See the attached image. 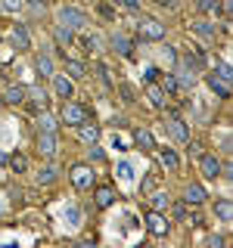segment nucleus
<instances>
[{
    "label": "nucleus",
    "mask_w": 233,
    "mask_h": 248,
    "mask_svg": "<svg viewBox=\"0 0 233 248\" xmlns=\"http://www.w3.org/2000/svg\"><path fill=\"white\" fill-rule=\"evenodd\" d=\"M59 25L68 28V31H84L90 25V19H87V13L78 10V6H62L59 10Z\"/></svg>",
    "instance_id": "f257e3e1"
},
{
    "label": "nucleus",
    "mask_w": 233,
    "mask_h": 248,
    "mask_svg": "<svg viewBox=\"0 0 233 248\" xmlns=\"http://www.w3.org/2000/svg\"><path fill=\"white\" fill-rule=\"evenodd\" d=\"M87 121V108L78 106V103H66L62 106V115H59V124H68V127H78V124Z\"/></svg>",
    "instance_id": "f03ea898"
},
{
    "label": "nucleus",
    "mask_w": 233,
    "mask_h": 248,
    "mask_svg": "<svg viewBox=\"0 0 233 248\" xmlns=\"http://www.w3.org/2000/svg\"><path fill=\"white\" fill-rule=\"evenodd\" d=\"M137 34H140V41H162L165 37V25L159 19H140Z\"/></svg>",
    "instance_id": "7ed1b4c3"
},
{
    "label": "nucleus",
    "mask_w": 233,
    "mask_h": 248,
    "mask_svg": "<svg viewBox=\"0 0 233 248\" xmlns=\"http://www.w3.org/2000/svg\"><path fill=\"white\" fill-rule=\"evenodd\" d=\"M168 134H171V140H177V143H190V124H186L181 115L171 112L168 115Z\"/></svg>",
    "instance_id": "20e7f679"
},
{
    "label": "nucleus",
    "mask_w": 233,
    "mask_h": 248,
    "mask_svg": "<svg viewBox=\"0 0 233 248\" xmlns=\"http://www.w3.org/2000/svg\"><path fill=\"white\" fill-rule=\"evenodd\" d=\"M109 44H112V50L118 53L124 59H134V41H131L124 31H112V37H109Z\"/></svg>",
    "instance_id": "39448f33"
},
{
    "label": "nucleus",
    "mask_w": 233,
    "mask_h": 248,
    "mask_svg": "<svg viewBox=\"0 0 233 248\" xmlns=\"http://www.w3.org/2000/svg\"><path fill=\"white\" fill-rule=\"evenodd\" d=\"M68 177H72L75 189H90V186H93V168L90 165H75Z\"/></svg>",
    "instance_id": "423d86ee"
},
{
    "label": "nucleus",
    "mask_w": 233,
    "mask_h": 248,
    "mask_svg": "<svg viewBox=\"0 0 233 248\" xmlns=\"http://www.w3.org/2000/svg\"><path fill=\"white\" fill-rule=\"evenodd\" d=\"M199 170L205 180H217L221 177V161H217V155H199Z\"/></svg>",
    "instance_id": "0eeeda50"
},
{
    "label": "nucleus",
    "mask_w": 233,
    "mask_h": 248,
    "mask_svg": "<svg viewBox=\"0 0 233 248\" xmlns=\"http://www.w3.org/2000/svg\"><path fill=\"white\" fill-rule=\"evenodd\" d=\"M205 84H208V90H212L217 99H230V81H224V78H217L212 72V75H205Z\"/></svg>",
    "instance_id": "6e6552de"
},
{
    "label": "nucleus",
    "mask_w": 233,
    "mask_h": 248,
    "mask_svg": "<svg viewBox=\"0 0 233 248\" xmlns=\"http://www.w3.org/2000/svg\"><path fill=\"white\" fill-rule=\"evenodd\" d=\"M146 230H150L152 236H165L168 232V217L162 211H150V217H146Z\"/></svg>",
    "instance_id": "1a4fd4ad"
},
{
    "label": "nucleus",
    "mask_w": 233,
    "mask_h": 248,
    "mask_svg": "<svg viewBox=\"0 0 233 248\" xmlns=\"http://www.w3.org/2000/svg\"><path fill=\"white\" fill-rule=\"evenodd\" d=\"M37 152H41L44 158H53V155L59 152V140H56V134H41V137H37Z\"/></svg>",
    "instance_id": "9d476101"
},
{
    "label": "nucleus",
    "mask_w": 233,
    "mask_h": 248,
    "mask_svg": "<svg viewBox=\"0 0 233 248\" xmlns=\"http://www.w3.org/2000/svg\"><path fill=\"white\" fill-rule=\"evenodd\" d=\"M10 44H13V50H19V53L31 50V37H28V28H25V25H16V28H13V34H10Z\"/></svg>",
    "instance_id": "9b49d317"
},
{
    "label": "nucleus",
    "mask_w": 233,
    "mask_h": 248,
    "mask_svg": "<svg viewBox=\"0 0 233 248\" xmlns=\"http://www.w3.org/2000/svg\"><path fill=\"white\" fill-rule=\"evenodd\" d=\"M53 90H56V96H59V99H72V96H75V84H72V78H66V75H53Z\"/></svg>",
    "instance_id": "f8f14e48"
},
{
    "label": "nucleus",
    "mask_w": 233,
    "mask_h": 248,
    "mask_svg": "<svg viewBox=\"0 0 233 248\" xmlns=\"http://www.w3.org/2000/svg\"><path fill=\"white\" fill-rule=\"evenodd\" d=\"M25 103H28V108H31V112H44V108H47V93L41 90V87H34V90H25Z\"/></svg>",
    "instance_id": "ddd939ff"
},
{
    "label": "nucleus",
    "mask_w": 233,
    "mask_h": 248,
    "mask_svg": "<svg viewBox=\"0 0 233 248\" xmlns=\"http://www.w3.org/2000/svg\"><path fill=\"white\" fill-rule=\"evenodd\" d=\"M205 199H208V192H205V186H202V183H190V186H186V192H183V202H186V205L196 208Z\"/></svg>",
    "instance_id": "4468645a"
},
{
    "label": "nucleus",
    "mask_w": 233,
    "mask_h": 248,
    "mask_svg": "<svg viewBox=\"0 0 233 248\" xmlns=\"http://www.w3.org/2000/svg\"><path fill=\"white\" fill-rule=\"evenodd\" d=\"M146 99H150V106L152 108H165L168 106V96H165V90L159 87V84H146Z\"/></svg>",
    "instance_id": "2eb2a0df"
},
{
    "label": "nucleus",
    "mask_w": 233,
    "mask_h": 248,
    "mask_svg": "<svg viewBox=\"0 0 233 248\" xmlns=\"http://www.w3.org/2000/svg\"><path fill=\"white\" fill-rule=\"evenodd\" d=\"M37 127H41V134H56V130H59V118L44 108V112H37Z\"/></svg>",
    "instance_id": "dca6fc26"
},
{
    "label": "nucleus",
    "mask_w": 233,
    "mask_h": 248,
    "mask_svg": "<svg viewBox=\"0 0 233 248\" xmlns=\"http://www.w3.org/2000/svg\"><path fill=\"white\" fill-rule=\"evenodd\" d=\"M3 103L6 106H22V103H25V87H19V84L6 87L3 90Z\"/></svg>",
    "instance_id": "f3484780"
},
{
    "label": "nucleus",
    "mask_w": 233,
    "mask_h": 248,
    "mask_svg": "<svg viewBox=\"0 0 233 248\" xmlns=\"http://www.w3.org/2000/svg\"><path fill=\"white\" fill-rule=\"evenodd\" d=\"M215 214H217V220H221V223H230L233 220V202L230 199H217L215 202Z\"/></svg>",
    "instance_id": "a211bd4d"
},
{
    "label": "nucleus",
    "mask_w": 233,
    "mask_h": 248,
    "mask_svg": "<svg viewBox=\"0 0 233 248\" xmlns=\"http://www.w3.org/2000/svg\"><path fill=\"white\" fill-rule=\"evenodd\" d=\"M159 87L165 90V96H177L181 93V84H177L174 75H159Z\"/></svg>",
    "instance_id": "6ab92c4d"
},
{
    "label": "nucleus",
    "mask_w": 233,
    "mask_h": 248,
    "mask_svg": "<svg viewBox=\"0 0 233 248\" xmlns=\"http://www.w3.org/2000/svg\"><path fill=\"white\" fill-rule=\"evenodd\" d=\"M56 174H59L56 165H47V168H41V170L34 174V183H37V186H50L53 180H56Z\"/></svg>",
    "instance_id": "aec40b11"
},
{
    "label": "nucleus",
    "mask_w": 233,
    "mask_h": 248,
    "mask_svg": "<svg viewBox=\"0 0 233 248\" xmlns=\"http://www.w3.org/2000/svg\"><path fill=\"white\" fill-rule=\"evenodd\" d=\"M93 202H97V208L115 205V189H112V186H100V189H97V199H93Z\"/></svg>",
    "instance_id": "412c9836"
},
{
    "label": "nucleus",
    "mask_w": 233,
    "mask_h": 248,
    "mask_svg": "<svg viewBox=\"0 0 233 248\" xmlns=\"http://www.w3.org/2000/svg\"><path fill=\"white\" fill-rule=\"evenodd\" d=\"M62 220H66L68 227H81V220H84L81 208H78V205H66V211H62Z\"/></svg>",
    "instance_id": "4be33fe9"
},
{
    "label": "nucleus",
    "mask_w": 233,
    "mask_h": 248,
    "mask_svg": "<svg viewBox=\"0 0 233 248\" xmlns=\"http://www.w3.org/2000/svg\"><path fill=\"white\" fill-rule=\"evenodd\" d=\"M66 72L72 75V81H84V78H87V68H84V62H78V59H66Z\"/></svg>",
    "instance_id": "5701e85b"
},
{
    "label": "nucleus",
    "mask_w": 233,
    "mask_h": 248,
    "mask_svg": "<svg viewBox=\"0 0 233 248\" xmlns=\"http://www.w3.org/2000/svg\"><path fill=\"white\" fill-rule=\"evenodd\" d=\"M134 143L140 146V149H146V152H150V149H155V137L150 134V130H134Z\"/></svg>",
    "instance_id": "b1692460"
},
{
    "label": "nucleus",
    "mask_w": 233,
    "mask_h": 248,
    "mask_svg": "<svg viewBox=\"0 0 233 248\" xmlns=\"http://www.w3.org/2000/svg\"><path fill=\"white\" fill-rule=\"evenodd\" d=\"M150 205H152V211H165V208L171 205V199H168V192H150Z\"/></svg>",
    "instance_id": "393cba45"
},
{
    "label": "nucleus",
    "mask_w": 233,
    "mask_h": 248,
    "mask_svg": "<svg viewBox=\"0 0 233 248\" xmlns=\"http://www.w3.org/2000/svg\"><path fill=\"white\" fill-rule=\"evenodd\" d=\"M78 134H81L84 143H97V137H100V127H93V124H78Z\"/></svg>",
    "instance_id": "a878e982"
},
{
    "label": "nucleus",
    "mask_w": 233,
    "mask_h": 248,
    "mask_svg": "<svg viewBox=\"0 0 233 248\" xmlns=\"http://www.w3.org/2000/svg\"><path fill=\"white\" fill-rule=\"evenodd\" d=\"M190 28H193V31H196V34H199V37H215V31H217V28L212 25V22H205V19H199V22H193V25H190Z\"/></svg>",
    "instance_id": "bb28decb"
},
{
    "label": "nucleus",
    "mask_w": 233,
    "mask_h": 248,
    "mask_svg": "<svg viewBox=\"0 0 233 248\" xmlns=\"http://www.w3.org/2000/svg\"><path fill=\"white\" fill-rule=\"evenodd\" d=\"M115 174H118V180H121V183H131V180H134V165H131V161H118Z\"/></svg>",
    "instance_id": "cd10ccee"
},
{
    "label": "nucleus",
    "mask_w": 233,
    "mask_h": 248,
    "mask_svg": "<svg viewBox=\"0 0 233 248\" xmlns=\"http://www.w3.org/2000/svg\"><path fill=\"white\" fill-rule=\"evenodd\" d=\"M37 72H41V78H53V59L47 56V53L37 56Z\"/></svg>",
    "instance_id": "c85d7f7f"
},
{
    "label": "nucleus",
    "mask_w": 233,
    "mask_h": 248,
    "mask_svg": "<svg viewBox=\"0 0 233 248\" xmlns=\"http://www.w3.org/2000/svg\"><path fill=\"white\" fill-rule=\"evenodd\" d=\"M162 165H165L168 170H177V168H181V158H177V152L162 149Z\"/></svg>",
    "instance_id": "c756f323"
},
{
    "label": "nucleus",
    "mask_w": 233,
    "mask_h": 248,
    "mask_svg": "<svg viewBox=\"0 0 233 248\" xmlns=\"http://www.w3.org/2000/svg\"><path fill=\"white\" fill-rule=\"evenodd\" d=\"M221 3H224V0H199V13H217V10H221Z\"/></svg>",
    "instance_id": "7c9ffc66"
},
{
    "label": "nucleus",
    "mask_w": 233,
    "mask_h": 248,
    "mask_svg": "<svg viewBox=\"0 0 233 248\" xmlns=\"http://www.w3.org/2000/svg\"><path fill=\"white\" fill-rule=\"evenodd\" d=\"M215 75L224 78V81H233V68L227 65V62H215Z\"/></svg>",
    "instance_id": "2f4dec72"
},
{
    "label": "nucleus",
    "mask_w": 233,
    "mask_h": 248,
    "mask_svg": "<svg viewBox=\"0 0 233 248\" xmlns=\"http://www.w3.org/2000/svg\"><path fill=\"white\" fill-rule=\"evenodd\" d=\"M118 93H121L124 103H137V93H134V87H131V84H118Z\"/></svg>",
    "instance_id": "473e14b6"
},
{
    "label": "nucleus",
    "mask_w": 233,
    "mask_h": 248,
    "mask_svg": "<svg viewBox=\"0 0 233 248\" xmlns=\"http://www.w3.org/2000/svg\"><path fill=\"white\" fill-rule=\"evenodd\" d=\"M97 75H100V81H103V87H115L112 78H109V65H106V62H100V65H97Z\"/></svg>",
    "instance_id": "72a5a7b5"
},
{
    "label": "nucleus",
    "mask_w": 233,
    "mask_h": 248,
    "mask_svg": "<svg viewBox=\"0 0 233 248\" xmlns=\"http://www.w3.org/2000/svg\"><path fill=\"white\" fill-rule=\"evenodd\" d=\"M10 165H13V170H16V174H25L28 161H25V155H13V158H10Z\"/></svg>",
    "instance_id": "f704fd0d"
},
{
    "label": "nucleus",
    "mask_w": 233,
    "mask_h": 248,
    "mask_svg": "<svg viewBox=\"0 0 233 248\" xmlns=\"http://www.w3.org/2000/svg\"><path fill=\"white\" fill-rule=\"evenodd\" d=\"M56 41H59V44H72V41H75V31H68V28L59 25V28H56Z\"/></svg>",
    "instance_id": "c9c22d12"
},
{
    "label": "nucleus",
    "mask_w": 233,
    "mask_h": 248,
    "mask_svg": "<svg viewBox=\"0 0 233 248\" xmlns=\"http://www.w3.org/2000/svg\"><path fill=\"white\" fill-rule=\"evenodd\" d=\"M152 189H155V174H146L143 183H140V192H143V196H150Z\"/></svg>",
    "instance_id": "e433bc0d"
},
{
    "label": "nucleus",
    "mask_w": 233,
    "mask_h": 248,
    "mask_svg": "<svg viewBox=\"0 0 233 248\" xmlns=\"http://www.w3.org/2000/svg\"><path fill=\"white\" fill-rule=\"evenodd\" d=\"M81 46H84V50H87V53H93V50H97V46H100V41H97V37H93V34H84V37H81Z\"/></svg>",
    "instance_id": "4c0bfd02"
},
{
    "label": "nucleus",
    "mask_w": 233,
    "mask_h": 248,
    "mask_svg": "<svg viewBox=\"0 0 233 248\" xmlns=\"http://www.w3.org/2000/svg\"><path fill=\"white\" fill-rule=\"evenodd\" d=\"M162 56H165V62H168V65H174V62H177V50H174V46H162Z\"/></svg>",
    "instance_id": "58836bf2"
},
{
    "label": "nucleus",
    "mask_w": 233,
    "mask_h": 248,
    "mask_svg": "<svg viewBox=\"0 0 233 248\" xmlns=\"http://www.w3.org/2000/svg\"><path fill=\"white\" fill-rule=\"evenodd\" d=\"M112 3L124 6V10H128V13H140V3H137V0H112Z\"/></svg>",
    "instance_id": "ea45409f"
},
{
    "label": "nucleus",
    "mask_w": 233,
    "mask_h": 248,
    "mask_svg": "<svg viewBox=\"0 0 233 248\" xmlns=\"http://www.w3.org/2000/svg\"><path fill=\"white\" fill-rule=\"evenodd\" d=\"M87 152H90V158H93V161H103V158H106V152L100 149V146H93V143H90V149H87Z\"/></svg>",
    "instance_id": "a19ab883"
},
{
    "label": "nucleus",
    "mask_w": 233,
    "mask_h": 248,
    "mask_svg": "<svg viewBox=\"0 0 233 248\" xmlns=\"http://www.w3.org/2000/svg\"><path fill=\"white\" fill-rule=\"evenodd\" d=\"M159 68H155V65H150V68H146V84H152V81H159Z\"/></svg>",
    "instance_id": "79ce46f5"
},
{
    "label": "nucleus",
    "mask_w": 233,
    "mask_h": 248,
    "mask_svg": "<svg viewBox=\"0 0 233 248\" xmlns=\"http://www.w3.org/2000/svg\"><path fill=\"white\" fill-rule=\"evenodd\" d=\"M22 6V0H3V10H10V13H16Z\"/></svg>",
    "instance_id": "37998d69"
},
{
    "label": "nucleus",
    "mask_w": 233,
    "mask_h": 248,
    "mask_svg": "<svg viewBox=\"0 0 233 248\" xmlns=\"http://www.w3.org/2000/svg\"><path fill=\"white\" fill-rule=\"evenodd\" d=\"M174 214H177V217L186 214V202H177V205H174Z\"/></svg>",
    "instance_id": "c03bdc74"
},
{
    "label": "nucleus",
    "mask_w": 233,
    "mask_h": 248,
    "mask_svg": "<svg viewBox=\"0 0 233 248\" xmlns=\"http://www.w3.org/2000/svg\"><path fill=\"white\" fill-rule=\"evenodd\" d=\"M100 13H103L106 19H112V6H109V3H100Z\"/></svg>",
    "instance_id": "a18cd8bd"
},
{
    "label": "nucleus",
    "mask_w": 233,
    "mask_h": 248,
    "mask_svg": "<svg viewBox=\"0 0 233 248\" xmlns=\"http://www.w3.org/2000/svg\"><path fill=\"white\" fill-rule=\"evenodd\" d=\"M208 245H212V248H217V245H224V236H212V239H208Z\"/></svg>",
    "instance_id": "49530a36"
},
{
    "label": "nucleus",
    "mask_w": 233,
    "mask_h": 248,
    "mask_svg": "<svg viewBox=\"0 0 233 248\" xmlns=\"http://www.w3.org/2000/svg\"><path fill=\"white\" fill-rule=\"evenodd\" d=\"M112 149H124V140L121 137H112Z\"/></svg>",
    "instance_id": "de8ad7c7"
},
{
    "label": "nucleus",
    "mask_w": 233,
    "mask_h": 248,
    "mask_svg": "<svg viewBox=\"0 0 233 248\" xmlns=\"http://www.w3.org/2000/svg\"><path fill=\"white\" fill-rule=\"evenodd\" d=\"M25 3H28V6H34V10H41V6H44V0H25Z\"/></svg>",
    "instance_id": "09e8293b"
},
{
    "label": "nucleus",
    "mask_w": 233,
    "mask_h": 248,
    "mask_svg": "<svg viewBox=\"0 0 233 248\" xmlns=\"http://www.w3.org/2000/svg\"><path fill=\"white\" fill-rule=\"evenodd\" d=\"M155 6H171V0H152Z\"/></svg>",
    "instance_id": "8fccbe9b"
},
{
    "label": "nucleus",
    "mask_w": 233,
    "mask_h": 248,
    "mask_svg": "<svg viewBox=\"0 0 233 248\" xmlns=\"http://www.w3.org/2000/svg\"><path fill=\"white\" fill-rule=\"evenodd\" d=\"M3 161H6V155H3V152H0V165H3Z\"/></svg>",
    "instance_id": "3c124183"
},
{
    "label": "nucleus",
    "mask_w": 233,
    "mask_h": 248,
    "mask_svg": "<svg viewBox=\"0 0 233 248\" xmlns=\"http://www.w3.org/2000/svg\"><path fill=\"white\" fill-rule=\"evenodd\" d=\"M0 106H3V96H0Z\"/></svg>",
    "instance_id": "603ef678"
}]
</instances>
